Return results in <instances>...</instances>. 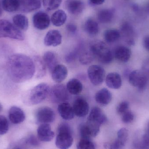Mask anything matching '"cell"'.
Here are the masks:
<instances>
[{
    "label": "cell",
    "instance_id": "obj_9",
    "mask_svg": "<svg viewBox=\"0 0 149 149\" xmlns=\"http://www.w3.org/2000/svg\"><path fill=\"white\" fill-rule=\"evenodd\" d=\"M33 24L36 29L40 30L47 29L50 24L51 19L49 15L43 11H38L33 15Z\"/></svg>",
    "mask_w": 149,
    "mask_h": 149
},
{
    "label": "cell",
    "instance_id": "obj_49",
    "mask_svg": "<svg viewBox=\"0 0 149 149\" xmlns=\"http://www.w3.org/2000/svg\"><path fill=\"white\" fill-rule=\"evenodd\" d=\"M2 105H1V103H0V112L2 111Z\"/></svg>",
    "mask_w": 149,
    "mask_h": 149
},
{
    "label": "cell",
    "instance_id": "obj_10",
    "mask_svg": "<svg viewBox=\"0 0 149 149\" xmlns=\"http://www.w3.org/2000/svg\"><path fill=\"white\" fill-rule=\"evenodd\" d=\"M72 132H58L56 145L59 149H69L73 144Z\"/></svg>",
    "mask_w": 149,
    "mask_h": 149
},
{
    "label": "cell",
    "instance_id": "obj_30",
    "mask_svg": "<svg viewBox=\"0 0 149 149\" xmlns=\"http://www.w3.org/2000/svg\"><path fill=\"white\" fill-rule=\"evenodd\" d=\"M84 28L86 32L89 36H92L97 35L100 30L98 23L91 18L88 19L86 21Z\"/></svg>",
    "mask_w": 149,
    "mask_h": 149
},
{
    "label": "cell",
    "instance_id": "obj_23",
    "mask_svg": "<svg viewBox=\"0 0 149 149\" xmlns=\"http://www.w3.org/2000/svg\"><path fill=\"white\" fill-rule=\"evenodd\" d=\"M43 60L51 73L58 65L57 56L52 52L48 51L45 52L43 57Z\"/></svg>",
    "mask_w": 149,
    "mask_h": 149
},
{
    "label": "cell",
    "instance_id": "obj_43",
    "mask_svg": "<svg viewBox=\"0 0 149 149\" xmlns=\"http://www.w3.org/2000/svg\"><path fill=\"white\" fill-rule=\"evenodd\" d=\"M27 143L29 145L34 147L38 146L40 144L38 139L34 135H31L27 139Z\"/></svg>",
    "mask_w": 149,
    "mask_h": 149
},
{
    "label": "cell",
    "instance_id": "obj_32",
    "mask_svg": "<svg viewBox=\"0 0 149 149\" xmlns=\"http://www.w3.org/2000/svg\"><path fill=\"white\" fill-rule=\"evenodd\" d=\"M120 36V32L116 29L107 30L105 31L104 34L105 41L109 43H112L116 42L119 40Z\"/></svg>",
    "mask_w": 149,
    "mask_h": 149
},
{
    "label": "cell",
    "instance_id": "obj_26",
    "mask_svg": "<svg viewBox=\"0 0 149 149\" xmlns=\"http://www.w3.org/2000/svg\"><path fill=\"white\" fill-rule=\"evenodd\" d=\"M67 20V15L63 10H58L53 13L51 18L52 24L56 27L63 25Z\"/></svg>",
    "mask_w": 149,
    "mask_h": 149
},
{
    "label": "cell",
    "instance_id": "obj_6",
    "mask_svg": "<svg viewBox=\"0 0 149 149\" xmlns=\"http://www.w3.org/2000/svg\"><path fill=\"white\" fill-rule=\"evenodd\" d=\"M87 73L90 81L95 86L100 85L105 79V70L100 65H91L88 69Z\"/></svg>",
    "mask_w": 149,
    "mask_h": 149
},
{
    "label": "cell",
    "instance_id": "obj_7",
    "mask_svg": "<svg viewBox=\"0 0 149 149\" xmlns=\"http://www.w3.org/2000/svg\"><path fill=\"white\" fill-rule=\"evenodd\" d=\"M128 79L130 84L140 90L144 89L148 83V78L145 74L140 71L131 72L129 74Z\"/></svg>",
    "mask_w": 149,
    "mask_h": 149
},
{
    "label": "cell",
    "instance_id": "obj_44",
    "mask_svg": "<svg viewBox=\"0 0 149 149\" xmlns=\"http://www.w3.org/2000/svg\"><path fill=\"white\" fill-rule=\"evenodd\" d=\"M142 141L145 144L149 146V122L147 125L145 133L143 136Z\"/></svg>",
    "mask_w": 149,
    "mask_h": 149
},
{
    "label": "cell",
    "instance_id": "obj_34",
    "mask_svg": "<svg viewBox=\"0 0 149 149\" xmlns=\"http://www.w3.org/2000/svg\"><path fill=\"white\" fill-rule=\"evenodd\" d=\"M79 57L80 62L82 65H88L90 63L94 58L90 50L89 52H81Z\"/></svg>",
    "mask_w": 149,
    "mask_h": 149
},
{
    "label": "cell",
    "instance_id": "obj_36",
    "mask_svg": "<svg viewBox=\"0 0 149 149\" xmlns=\"http://www.w3.org/2000/svg\"><path fill=\"white\" fill-rule=\"evenodd\" d=\"M9 129V124L8 120L4 116L0 115V135L7 134Z\"/></svg>",
    "mask_w": 149,
    "mask_h": 149
},
{
    "label": "cell",
    "instance_id": "obj_31",
    "mask_svg": "<svg viewBox=\"0 0 149 149\" xmlns=\"http://www.w3.org/2000/svg\"><path fill=\"white\" fill-rule=\"evenodd\" d=\"M2 7L4 10L13 12L19 10L20 0H2Z\"/></svg>",
    "mask_w": 149,
    "mask_h": 149
},
{
    "label": "cell",
    "instance_id": "obj_48",
    "mask_svg": "<svg viewBox=\"0 0 149 149\" xmlns=\"http://www.w3.org/2000/svg\"><path fill=\"white\" fill-rule=\"evenodd\" d=\"M2 15V10L1 7L0 5V17Z\"/></svg>",
    "mask_w": 149,
    "mask_h": 149
},
{
    "label": "cell",
    "instance_id": "obj_20",
    "mask_svg": "<svg viewBox=\"0 0 149 149\" xmlns=\"http://www.w3.org/2000/svg\"><path fill=\"white\" fill-rule=\"evenodd\" d=\"M41 7L40 0H20L19 10L22 12L28 13L38 9Z\"/></svg>",
    "mask_w": 149,
    "mask_h": 149
},
{
    "label": "cell",
    "instance_id": "obj_33",
    "mask_svg": "<svg viewBox=\"0 0 149 149\" xmlns=\"http://www.w3.org/2000/svg\"><path fill=\"white\" fill-rule=\"evenodd\" d=\"M62 2V0H43L44 6L48 11L56 9L59 7Z\"/></svg>",
    "mask_w": 149,
    "mask_h": 149
},
{
    "label": "cell",
    "instance_id": "obj_19",
    "mask_svg": "<svg viewBox=\"0 0 149 149\" xmlns=\"http://www.w3.org/2000/svg\"><path fill=\"white\" fill-rule=\"evenodd\" d=\"M52 79L58 83L63 81L68 75V70L66 66L63 65H57L51 73Z\"/></svg>",
    "mask_w": 149,
    "mask_h": 149
},
{
    "label": "cell",
    "instance_id": "obj_14",
    "mask_svg": "<svg viewBox=\"0 0 149 149\" xmlns=\"http://www.w3.org/2000/svg\"><path fill=\"white\" fill-rule=\"evenodd\" d=\"M74 115L79 117H83L88 114L89 105L86 100L78 98L74 100L73 105Z\"/></svg>",
    "mask_w": 149,
    "mask_h": 149
},
{
    "label": "cell",
    "instance_id": "obj_21",
    "mask_svg": "<svg viewBox=\"0 0 149 149\" xmlns=\"http://www.w3.org/2000/svg\"><path fill=\"white\" fill-rule=\"evenodd\" d=\"M106 83L109 88L119 89L122 84L121 77L120 74L116 72H111L108 74L106 77Z\"/></svg>",
    "mask_w": 149,
    "mask_h": 149
},
{
    "label": "cell",
    "instance_id": "obj_2",
    "mask_svg": "<svg viewBox=\"0 0 149 149\" xmlns=\"http://www.w3.org/2000/svg\"><path fill=\"white\" fill-rule=\"evenodd\" d=\"M90 51L94 58L105 64L110 63L113 59V52L102 41H96L91 44Z\"/></svg>",
    "mask_w": 149,
    "mask_h": 149
},
{
    "label": "cell",
    "instance_id": "obj_50",
    "mask_svg": "<svg viewBox=\"0 0 149 149\" xmlns=\"http://www.w3.org/2000/svg\"><path fill=\"white\" fill-rule=\"evenodd\" d=\"M14 149H21V148H20V147H15V148H14Z\"/></svg>",
    "mask_w": 149,
    "mask_h": 149
},
{
    "label": "cell",
    "instance_id": "obj_46",
    "mask_svg": "<svg viewBox=\"0 0 149 149\" xmlns=\"http://www.w3.org/2000/svg\"><path fill=\"white\" fill-rule=\"evenodd\" d=\"M105 0H89V3L92 5H99L102 4Z\"/></svg>",
    "mask_w": 149,
    "mask_h": 149
},
{
    "label": "cell",
    "instance_id": "obj_28",
    "mask_svg": "<svg viewBox=\"0 0 149 149\" xmlns=\"http://www.w3.org/2000/svg\"><path fill=\"white\" fill-rule=\"evenodd\" d=\"M13 22L14 25L20 30L26 31L29 27V20L24 15L17 14L13 17Z\"/></svg>",
    "mask_w": 149,
    "mask_h": 149
},
{
    "label": "cell",
    "instance_id": "obj_13",
    "mask_svg": "<svg viewBox=\"0 0 149 149\" xmlns=\"http://www.w3.org/2000/svg\"><path fill=\"white\" fill-rule=\"evenodd\" d=\"M62 34L59 31L51 30L45 35L44 42L46 46L56 47L62 43Z\"/></svg>",
    "mask_w": 149,
    "mask_h": 149
},
{
    "label": "cell",
    "instance_id": "obj_39",
    "mask_svg": "<svg viewBox=\"0 0 149 149\" xmlns=\"http://www.w3.org/2000/svg\"><path fill=\"white\" fill-rule=\"evenodd\" d=\"M125 144V143L116 139L112 143H106L104 144V147L105 149H122Z\"/></svg>",
    "mask_w": 149,
    "mask_h": 149
},
{
    "label": "cell",
    "instance_id": "obj_40",
    "mask_svg": "<svg viewBox=\"0 0 149 149\" xmlns=\"http://www.w3.org/2000/svg\"><path fill=\"white\" fill-rule=\"evenodd\" d=\"M128 136V131L125 128L120 129L117 132V138L119 141L126 143Z\"/></svg>",
    "mask_w": 149,
    "mask_h": 149
},
{
    "label": "cell",
    "instance_id": "obj_27",
    "mask_svg": "<svg viewBox=\"0 0 149 149\" xmlns=\"http://www.w3.org/2000/svg\"><path fill=\"white\" fill-rule=\"evenodd\" d=\"M114 13V10L113 8L101 10L98 12V20L102 23H108L113 20Z\"/></svg>",
    "mask_w": 149,
    "mask_h": 149
},
{
    "label": "cell",
    "instance_id": "obj_25",
    "mask_svg": "<svg viewBox=\"0 0 149 149\" xmlns=\"http://www.w3.org/2000/svg\"><path fill=\"white\" fill-rule=\"evenodd\" d=\"M66 88L70 94L77 95L81 93L83 86L80 81L77 79H71L66 85Z\"/></svg>",
    "mask_w": 149,
    "mask_h": 149
},
{
    "label": "cell",
    "instance_id": "obj_12",
    "mask_svg": "<svg viewBox=\"0 0 149 149\" xmlns=\"http://www.w3.org/2000/svg\"><path fill=\"white\" fill-rule=\"evenodd\" d=\"M37 135L39 141L47 142L53 140L55 134L49 123H43L38 128Z\"/></svg>",
    "mask_w": 149,
    "mask_h": 149
},
{
    "label": "cell",
    "instance_id": "obj_5",
    "mask_svg": "<svg viewBox=\"0 0 149 149\" xmlns=\"http://www.w3.org/2000/svg\"><path fill=\"white\" fill-rule=\"evenodd\" d=\"M70 93L66 87L63 84H57L50 89L49 94L53 102L56 103H63L67 102L70 99Z\"/></svg>",
    "mask_w": 149,
    "mask_h": 149
},
{
    "label": "cell",
    "instance_id": "obj_4",
    "mask_svg": "<svg viewBox=\"0 0 149 149\" xmlns=\"http://www.w3.org/2000/svg\"><path fill=\"white\" fill-rule=\"evenodd\" d=\"M11 38L22 41L24 36L21 30L14 24L5 19L0 20V38Z\"/></svg>",
    "mask_w": 149,
    "mask_h": 149
},
{
    "label": "cell",
    "instance_id": "obj_38",
    "mask_svg": "<svg viewBox=\"0 0 149 149\" xmlns=\"http://www.w3.org/2000/svg\"><path fill=\"white\" fill-rule=\"evenodd\" d=\"M79 130L81 139L91 140L92 135L86 123L81 125Z\"/></svg>",
    "mask_w": 149,
    "mask_h": 149
},
{
    "label": "cell",
    "instance_id": "obj_35",
    "mask_svg": "<svg viewBox=\"0 0 149 149\" xmlns=\"http://www.w3.org/2000/svg\"><path fill=\"white\" fill-rule=\"evenodd\" d=\"M82 45H79L75 50L67 54L65 58L66 62L67 63H71L75 61V59L79 56L82 50Z\"/></svg>",
    "mask_w": 149,
    "mask_h": 149
},
{
    "label": "cell",
    "instance_id": "obj_15",
    "mask_svg": "<svg viewBox=\"0 0 149 149\" xmlns=\"http://www.w3.org/2000/svg\"><path fill=\"white\" fill-rule=\"evenodd\" d=\"M120 32L127 44L130 45H134L135 44V33L131 24L127 22L123 23L121 27Z\"/></svg>",
    "mask_w": 149,
    "mask_h": 149
},
{
    "label": "cell",
    "instance_id": "obj_3",
    "mask_svg": "<svg viewBox=\"0 0 149 149\" xmlns=\"http://www.w3.org/2000/svg\"><path fill=\"white\" fill-rule=\"evenodd\" d=\"M50 88L49 85L42 83L31 90L26 98V102L29 105H35L43 101L49 95Z\"/></svg>",
    "mask_w": 149,
    "mask_h": 149
},
{
    "label": "cell",
    "instance_id": "obj_47",
    "mask_svg": "<svg viewBox=\"0 0 149 149\" xmlns=\"http://www.w3.org/2000/svg\"><path fill=\"white\" fill-rule=\"evenodd\" d=\"M143 45L144 48L149 51V36L146 37L143 40Z\"/></svg>",
    "mask_w": 149,
    "mask_h": 149
},
{
    "label": "cell",
    "instance_id": "obj_17",
    "mask_svg": "<svg viewBox=\"0 0 149 149\" xmlns=\"http://www.w3.org/2000/svg\"><path fill=\"white\" fill-rule=\"evenodd\" d=\"M65 6L69 13L73 15L81 14L85 8V4L81 0H67Z\"/></svg>",
    "mask_w": 149,
    "mask_h": 149
},
{
    "label": "cell",
    "instance_id": "obj_1",
    "mask_svg": "<svg viewBox=\"0 0 149 149\" xmlns=\"http://www.w3.org/2000/svg\"><path fill=\"white\" fill-rule=\"evenodd\" d=\"M7 69L10 79L16 83L30 79L36 73L33 60L22 54H14L10 57L7 62Z\"/></svg>",
    "mask_w": 149,
    "mask_h": 149
},
{
    "label": "cell",
    "instance_id": "obj_29",
    "mask_svg": "<svg viewBox=\"0 0 149 149\" xmlns=\"http://www.w3.org/2000/svg\"><path fill=\"white\" fill-rule=\"evenodd\" d=\"M34 63L36 67V78H42L44 77L46 74V67L43 59H41L38 56L34 57Z\"/></svg>",
    "mask_w": 149,
    "mask_h": 149
},
{
    "label": "cell",
    "instance_id": "obj_24",
    "mask_svg": "<svg viewBox=\"0 0 149 149\" xmlns=\"http://www.w3.org/2000/svg\"><path fill=\"white\" fill-rule=\"evenodd\" d=\"M131 55V50L126 46H118L115 51V57L118 61L123 63L127 62L130 59Z\"/></svg>",
    "mask_w": 149,
    "mask_h": 149
},
{
    "label": "cell",
    "instance_id": "obj_22",
    "mask_svg": "<svg viewBox=\"0 0 149 149\" xmlns=\"http://www.w3.org/2000/svg\"><path fill=\"white\" fill-rule=\"evenodd\" d=\"M95 98L97 103L106 106L110 103L112 101V95L108 89L103 88L97 92Z\"/></svg>",
    "mask_w": 149,
    "mask_h": 149
},
{
    "label": "cell",
    "instance_id": "obj_37",
    "mask_svg": "<svg viewBox=\"0 0 149 149\" xmlns=\"http://www.w3.org/2000/svg\"><path fill=\"white\" fill-rule=\"evenodd\" d=\"M77 149H95V147L91 140L81 139L77 144Z\"/></svg>",
    "mask_w": 149,
    "mask_h": 149
},
{
    "label": "cell",
    "instance_id": "obj_8",
    "mask_svg": "<svg viewBox=\"0 0 149 149\" xmlns=\"http://www.w3.org/2000/svg\"><path fill=\"white\" fill-rule=\"evenodd\" d=\"M56 115L53 109L49 107H43L38 110L36 114L37 121L38 123H49L55 120Z\"/></svg>",
    "mask_w": 149,
    "mask_h": 149
},
{
    "label": "cell",
    "instance_id": "obj_11",
    "mask_svg": "<svg viewBox=\"0 0 149 149\" xmlns=\"http://www.w3.org/2000/svg\"><path fill=\"white\" fill-rule=\"evenodd\" d=\"M107 121V118L102 109L98 107H94L91 110L87 122L101 126Z\"/></svg>",
    "mask_w": 149,
    "mask_h": 149
},
{
    "label": "cell",
    "instance_id": "obj_41",
    "mask_svg": "<svg viewBox=\"0 0 149 149\" xmlns=\"http://www.w3.org/2000/svg\"><path fill=\"white\" fill-rule=\"evenodd\" d=\"M129 104L127 102L123 101L120 103L117 107V112L118 114L123 115L128 111Z\"/></svg>",
    "mask_w": 149,
    "mask_h": 149
},
{
    "label": "cell",
    "instance_id": "obj_18",
    "mask_svg": "<svg viewBox=\"0 0 149 149\" xmlns=\"http://www.w3.org/2000/svg\"><path fill=\"white\" fill-rule=\"evenodd\" d=\"M58 110L60 116L64 120H70L74 118V114L73 107L67 102L59 104Z\"/></svg>",
    "mask_w": 149,
    "mask_h": 149
},
{
    "label": "cell",
    "instance_id": "obj_16",
    "mask_svg": "<svg viewBox=\"0 0 149 149\" xmlns=\"http://www.w3.org/2000/svg\"><path fill=\"white\" fill-rule=\"evenodd\" d=\"M8 117L10 121L12 123L17 124L22 123L25 120V115L21 108L13 106L9 110Z\"/></svg>",
    "mask_w": 149,
    "mask_h": 149
},
{
    "label": "cell",
    "instance_id": "obj_45",
    "mask_svg": "<svg viewBox=\"0 0 149 149\" xmlns=\"http://www.w3.org/2000/svg\"><path fill=\"white\" fill-rule=\"evenodd\" d=\"M66 29L69 32L74 33L77 31V26L73 24H69L66 25Z\"/></svg>",
    "mask_w": 149,
    "mask_h": 149
},
{
    "label": "cell",
    "instance_id": "obj_42",
    "mask_svg": "<svg viewBox=\"0 0 149 149\" xmlns=\"http://www.w3.org/2000/svg\"><path fill=\"white\" fill-rule=\"evenodd\" d=\"M134 115L130 111H127L122 115V120L125 123H130L134 120Z\"/></svg>",
    "mask_w": 149,
    "mask_h": 149
}]
</instances>
